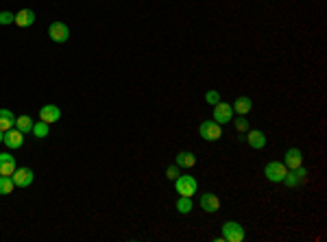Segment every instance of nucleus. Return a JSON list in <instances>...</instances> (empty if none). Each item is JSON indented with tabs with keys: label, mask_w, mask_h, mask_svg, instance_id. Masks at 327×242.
<instances>
[{
	"label": "nucleus",
	"mask_w": 327,
	"mask_h": 242,
	"mask_svg": "<svg viewBox=\"0 0 327 242\" xmlns=\"http://www.w3.org/2000/svg\"><path fill=\"white\" fill-rule=\"evenodd\" d=\"M2 140H4V131H0V142H2Z\"/></svg>",
	"instance_id": "obj_27"
},
{
	"label": "nucleus",
	"mask_w": 327,
	"mask_h": 242,
	"mask_svg": "<svg viewBox=\"0 0 327 242\" xmlns=\"http://www.w3.org/2000/svg\"><path fill=\"white\" fill-rule=\"evenodd\" d=\"M303 161V155L299 148H288L286 155H284V164H286V168H297V166H301Z\"/></svg>",
	"instance_id": "obj_15"
},
{
	"label": "nucleus",
	"mask_w": 327,
	"mask_h": 242,
	"mask_svg": "<svg viewBox=\"0 0 327 242\" xmlns=\"http://www.w3.org/2000/svg\"><path fill=\"white\" fill-rule=\"evenodd\" d=\"M246 142H249L251 148H264L266 146V136L258 129H249L246 131Z\"/></svg>",
	"instance_id": "obj_14"
},
{
	"label": "nucleus",
	"mask_w": 327,
	"mask_h": 242,
	"mask_svg": "<svg viewBox=\"0 0 327 242\" xmlns=\"http://www.w3.org/2000/svg\"><path fill=\"white\" fill-rule=\"evenodd\" d=\"M16 157L11 153H0V175L2 177H11L16 173Z\"/></svg>",
	"instance_id": "obj_13"
},
{
	"label": "nucleus",
	"mask_w": 327,
	"mask_h": 242,
	"mask_svg": "<svg viewBox=\"0 0 327 242\" xmlns=\"http://www.w3.org/2000/svg\"><path fill=\"white\" fill-rule=\"evenodd\" d=\"M13 24H18L20 29H29V26L35 24V11H33V9H22V11H18L16 18H13Z\"/></svg>",
	"instance_id": "obj_10"
},
{
	"label": "nucleus",
	"mask_w": 327,
	"mask_h": 242,
	"mask_svg": "<svg viewBox=\"0 0 327 242\" xmlns=\"http://www.w3.org/2000/svg\"><path fill=\"white\" fill-rule=\"evenodd\" d=\"M13 190H16V183H13L11 177H2V175H0V194H4V197H7V194H11Z\"/></svg>",
	"instance_id": "obj_21"
},
{
	"label": "nucleus",
	"mask_w": 327,
	"mask_h": 242,
	"mask_svg": "<svg viewBox=\"0 0 327 242\" xmlns=\"http://www.w3.org/2000/svg\"><path fill=\"white\" fill-rule=\"evenodd\" d=\"M48 37L55 41V44H63V41H68V37H70L68 24H63V22H53V24L48 26Z\"/></svg>",
	"instance_id": "obj_6"
},
{
	"label": "nucleus",
	"mask_w": 327,
	"mask_h": 242,
	"mask_svg": "<svg viewBox=\"0 0 327 242\" xmlns=\"http://www.w3.org/2000/svg\"><path fill=\"white\" fill-rule=\"evenodd\" d=\"M205 103H207V105H216V103H221V94H218L216 90L205 92Z\"/></svg>",
	"instance_id": "obj_24"
},
{
	"label": "nucleus",
	"mask_w": 327,
	"mask_h": 242,
	"mask_svg": "<svg viewBox=\"0 0 327 242\" xmlns=\"http://www.w3.org/2000/svg\"><path fill=\"white\" fill-rule=\"evenodd\" d=\"M231 118H233V107L231 105H227V103H216L214 105V120H216L218 124H227V122H231Z\"/></svg>",
	"instance_id": "obj_8"
},
{
	"label": "nucleus",
	"mask_w": 327,
	"mask_h": 242,
	"mask_svg": "<svg viewBox=\"0 0 327 242\" xmlns=\"http://www.w3.org/2000/svg\"><path fill=\"white\" fill-rule=\"evenodd\" d=\"M306 177H307V170L303 166H297V168H290V173H286L282 183H286L288 188H297V185H301L306 181Z\"/></svg>",
	"instance_id": "obj_7"
},
{
	"label": "nucleus",
	"mask_w": 327,
	"mask_h": 242,
	"mask_svg": "<svg viewBox=\"0 0 327 242\" xmlns=\"http://www.w3.org/2000/svg\"><path fill=\"white\" fill-rule=\"evenodd\" d=\"M13 18H16V13L11 11H0V24H13Z\"/></svg>",
	"instance_id": "obj_25"
},
{
	"label": "nucleus",
	"mask_w": 327,
	"mask_h": 242,
	"mask_svg": "<svg viewBox=\"0 0 327 242\" xmlns=\"http://www.w3.org/2000/svg\"><path fill=\"white\" fill-rule=\"evenodd\" d=\"M223 238L227 242H242L245 240V227L236 221H227L223 225Z\"/></svg>",
	"instance_id": "obj_3"
},
{
	"label": "nucleus",
	"mask_w": 327,
	"mask_h": 242,
	"mask_svg": "<svg viewBox=\"0 0 327 242\" xmlns=\"http://www.w3.org/2000/svg\"><path fill=\"white\" fill-rule=\"evenodd\" d=\"M199 133H201V138L207 140V142H216V140H221V136H223V124H218L216 120H205V122H201Z\"/></svg>",
	"instance_id": "obj_2"
},
{
	"label": "nucleus",
	"mask_w": 327,
	"mask_h": 242,
	"mask_svg": "<svg viewBox=\"0 0 327 242\" xmlns=\"http://www.w3.org/2000/svg\"><path fill=\"white\" fill-rule=\"evenodd\" d=\"M233 127H236V131H249L251 129V124H249V120H246V116H240V118L236 120V122H233Z\"/></svg>",
	"instance_id": "obj_23"
},
{
	"label": "nucleus",
	"mask_w": 327,
	"mask_h": 242,
	"mask_svg": "<svg viewBox=\"0 0 327 242\" xmlns=\"http://www.w3.org/2000/svg\"><path fill=\"white\" fill-rule=\"evenodd\" d=\"M166 177H168L170 181H175L177 177H179V166H175V164L168 166V168H166Z\"/></svg>",
	"instance_id": "obj_26"
},
{
	"label": "nucleus",
	"mask_w": 327,
	"mask_h": 242,
	"mask_svg": "<svg viewBox=\"0 0 327 242\" xmlns=\"http://www.w3.org/2000/svg\"><path fill=\"white\" fill-rule=\"evenodd\" d=\"M177 212L179 214H188L192 212V197H179L177 199Z\"/></svg>",
	"instance_id": "obj_20"
},
{
	"label": "nucleus",
	"mask_w": 327,
	"mask_h": 242,
	"mask_svg": "<svg viewBox=\"0 0 327 242\" xmlns=\"http://www.w3.org/2000/svg\"><path fill=\"white\" fill-rule=\"evenodd\" d=\"M59 118H61V109H59L57 105H44L40 109V120H41V122L50 124V122H57Z\"/></svg>",
	"instance_id": "obj_12"
},
{
	"label": "nucleus",
	"mask_w": 327,
	"mask_h": 242,
	"mask_svg": "<svg viewBox=\"0 0 327 242\" xmlns=\"http://www.w3.org/2000/svg\"><path fill=\"white\" fill-rule=\"evenodd\" d=\"M11 179H13V183H16V188H29L33 183V179H35V173H33L29 166H22V168H16Z\"/></svg>",
	"instance_id": "obj_5"
},
{
	"label": "nucleus",
	"mask_w": 327,
	"mask_h": 242,
	"mask_svg": "<svg viewBox=\"0 0 327 242\" xmlns=\"http://www.w3.org/2000/svg\"><path fill=\"white\" fill-rule=\"evenodd\" d=\"M16 127V116L9 109H0V131H9Z\"/></svg>",
	"instance_id": "obj_17"
},
{
	"label": "nucleus",
	"mask_w": 327,
	"mask_h": 242,
	"mask_svg": "<svg viewBox=\"0 0 327 242\" xmlns=\"http://www.w3.org/2000/svg\"><path fill=\"white\" fill-rule=\"evenodd\" d=\"M2 142L7 144V148H22V144H24V133L13 127V129H9V131H4Z\"/></svg>",
	"instance_id": "obj_11"
},
{
	"label": "nucleus",
	"mask_w": 327,
	"mask_h": 242,
	"mask_svg": "<svg viewBox=\"0 0 327 242\" xmlns=\"http://www.w3.org/2000/svg\"><path fill=\"white\" fill-rule=\"evenodd\" d=\"M286 173H288V168H286V164H284V161H268V164H266V168H264L266 179L273 181V183H282L284 177H286Z\"/></svg>",
	"instance_id": "obj_4"
},
{
	"label": "nucleus",
	"mask_w": 327,
	"mask_h": 242,
	"mask_svg": "<svg viewBox=\"0 0 327 242\" xmlns=\"http://www.w3.org/2000/svg\"><path fill=\"white\" fill-rule=\"evenodd\" d=\"M31 133L35 138H40V140L48 138V124H46V122H35V124H33V131Z\"/></svg>",
	"instance_id": "obj_22"
},
{
	"label": "nucleus",
	"mask_w": 327,
	"mask_h": 242,
	"mask_svg": "<svg viewBox=\"0 0 327 242\" xmlns=\"http://www.w3.org/2000/svg\"><path fill=\"white\" fill-rule=\"evenodd\" d=\"M231 107H233V111H238L240 116H246L253 109V103H251V99H246V96H240V99H236V103Z\"/></svg>",
	"instance_id": "obj_18"
},
{
	"label": "nucleus",
	"mask_w": 327,
	"mask_h": 242,
	"mask_svg": "<svg viewBox=\"0 0 327 242\" xmlns=\"http://www.w3.org/2000/svg\"><path fill=\"white\" fill-rule=\"evenodd\" d=\"M199 205H201V209H203V212L216 214L218 209H221V201H218V197H216L214 192H205V194H201Z\"/></svg>",
	"instance_id": "obj_9"
},
{
	"label": "nucleus",
	"mask_w": 327,
	"mask_h": 242,
	"mask_svg": "<svg viewBox=\"0 0 327 242\" xmlns=\"http://www.w3.org/2000/svg\"><path fill=\"white\" fill-rule=\"evenodd\" d=\"M175 164L179 166V168H192V166L196 164V157H194V153L181 151V153H177V157H175Z\"/></svg>",
	"instance_id": "obj_16"
},
{
	"label": "nucleus",
	"mask_w": 327,
	"mask_h": 242,
	"mask_svg": "<svg viewBox=\"0 0 327 242\" xmlns=\"http://www.w3.org/2000/svg\"><path fill=\"white\" fill-rule=\"evenodd\" d=\"M175 188L179 192V197H194L199 183H196V179L192 175H179L175 179Z\"/></svg>",
	"instance_id": "obj_1"
},
{
	"label": "nucleus",
	"mask_w": 327,
	"mask_h": 242,
	"mask_svg": "<svg viewBox=\"0 0 327 242\" xmlns=\"http://www.w3.org/2000/svg\"><path fill=\"white\" fill-rule=\"evenodd\" d=\"M33 118L31 116H26V114H22V116H18L16 118V129L18 131H22V133H31L33 131Z\"/></svg>",
	"instance_id": "obj_19"
}]
</instances>
